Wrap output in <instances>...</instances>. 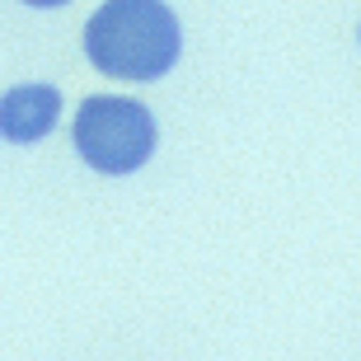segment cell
I'll list each match as a JSON object with an SVG mask.
<instances>
[{"label":"cell","mask_w":361,"mask_h":361,"mask_svg":"<svg viewBox=\"0 0 361 361\" xmlns=\"http://www.w3.org/2000/svg\"><path fill=\"white\" fill-rule=\"evenodd\" d=\"M24 5H33V10H56V5H71V0H24Z\"/></svg>","instance_id":"277c9868"},{"label":"cell","mask_w":361,"mask_h":361,"mask_svg":"<svg viewBox=\"0 0 361 361\" xmlns=\"http://www.w3.org/2000/svg\"><path fill=\"white\" fill-rule=\"evenodd\" d=\"M85 56L108 80H164L183 56V24L164 0H104L85 24Z\"/></svg>","instance_id":"6da1fadb"},{"label":"cell","mask_w":361,"mask_h":361,"mask_svg":"<svg viewBox=\"0 0 361 361\" xmlns=\"http://www.w3.org/2000/svg\"><path fill=\"white\" fill-rule=\"evenodd\" d=\"M71 146L104 178H127L146 169L160 150V122L141 99L127 94H90L71 118Z\"/></svg>","instance_id":"7a4b0ae2"},{"label":"cell","mask_w":361,"mask_h":361,"mask_svg":"<svg viewBox=\"0 0 361 361\" xmlns=\"http://www.w3.org/2000/svg\"><path fill=\"white\" fill-rule=\"evenodd\" d=\"M61 122V90L47 80H24L0 94V141L10 146H38Z\"/></svg>","instance_id":"3957f363"}]
</instances>
